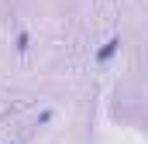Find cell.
<instances>
[{
  "label": "cell",
  "instance_id": "6da1fadb",
  "mask_svg": "<svg viewBox=\"0 0 148 144\" xmlns=\"http://www.w3.org/2000/svg\"><path fill=\"white\" fill-rule=\"evenodd\" d=\"M117 48H121V41H117V38H110V41H107V45H103V48L97 52V58H100V62H107V58H110Z\"/></svg>",
  "mask_w": 148,
  "mask_h": 144
}]
</instances>
